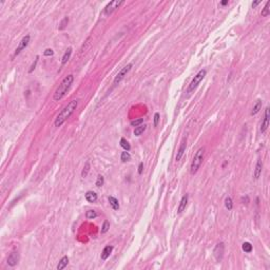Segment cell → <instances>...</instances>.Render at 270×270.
Listing matches in <instances>:
<instances>
[{
	"label": "cell",
	"instance_id": "obj_1",
	"mask_svg": "<svg viewBox=\"0 0 270 270\" xmlns=\"http://www.w3.org/2000/svg\"><path fill=\"white\" fill-rule=\"evenodd\" d=\"M77 106H78V99H74V100L70 101V102L62 109L61 112L57 115V117H56L55 121H54L55 127H60L68 118L71 117V115L74 113V111L76 110Z\"/></svg>",
	"mask_w": 270,
	"mask_h": 270
},
{
	"label": "cell",
	"instance_id": "obj_2",
	"mask_svg": "<svg viewBox=\"0 0 270 270\" xmlns=\"http://www.w3.org/2000/svg\"><path fill=\"white\" fill-rule=\"evenodd\" d=\"M73 81H74V76L72 74L65 76V78H63V80L60 82L59 87L56 89L55 93H54V100L59 101L60 99H62V98L65 97V95L68 93L69 89L71 88Z\"/></svg>",
	"mask_w": 270,
	"mask_h": 270
},
{
	"label": "cell",
	"instance_id": "obj_3",
	"mask_svg": "<svg viewBox=\"0 0 270 270\" xmlns=\"http://www.w3.org/2000/svg\"><path fill=\"white\" fill-rule=\"evenodd\" d=\"M204 152H205L204 148H201V149L196 151L195 155H194L193 160H192L191 166H190V173H191L192 175L197 172V170L199 169V167L202 165L203 160H204Z\"/></svg>",
	"mask_w": 270,
	"mask_h": 270
},
{
	"label": "cell",
	"instance_id": "obj_4",
	"mask_svg": "<svg viewBox=\"0 0 270 270\" xmlns=\"http://www.w3.org/2000/svg\"><path fill=\"white\" fill-rule=\"evenodd\" d=\"M206 73H207L206 70H201V71L194 76V78L192 79V81L190 82V85H189L188 89H187V93H188V94L192 93V92L197 88V86L199 85V82L202 81L203 79H204V77L206 76Z\"/></svg>",
	"mask_w": 270,
	"mask_h": 270
},
{
	"label": "cell",
	"instance_id": "obj_5",
	"mask_svg": "<svg viewBox=\"0 0 270 270\" xmlns=\"http://www.w3.org/2000/svg\"><path fill=\"white\" fill-rule=\"evenodd\" d=\"M124 3V1H117V0H115V1H111V2H109V3L104 7V11H102V13H101V15L104 17L107 16H110L111 14L113 13L114 11L116 10V9H118V7H121V4Z\"/></svg>",
	"mask_w": 270,
	"mask_h": 270
},
{
	"label": "cell",
	"instance_id": "obj_6",
	"mask_svg": "<svg viewBox=\"0 0 270 270\" xmlns=\"http://www.w3.org/2000/svg\"><path fill=\"white\" fill-rule=\"evenodd\" d=\"M132 65H133L132 63H128L127 65H125L124 68H123L121 71L118 72L117 75L115 76V78H114V80H113V85L114 86H117L118 83H119V82H121V80L125 78V76H126V75H127L128 73L130 72L131 69H132Z\"/></svg>",
	"mask_w": 270,
	"mask_h": 270
},
{
	"label": "cell",
	"instance_id": "obj_7",
	"mask_svg": "<svg viewBox=\"0 0 270 270\" xmlns=\"http://www.w3.org/2000/svg\"><path fill=\"white\" fill-rule=\"evenodd\" d=\"M30 35H26L24 36L22 39H21V41L19 42V44H18V46H17V49L15 50V53H14V57H16L17 55H19L20 53H21V51H23V50L26 49V46H28V44H29L30 42Z\"/></svg>",
	"mask_w": 270,
	"mask_h": 270
},
{
	"label": "cell",
	"instance_id": "obj_8",
	"mask_svg": "<svg viewBox=\"0 0 270 270\" xmlns=\"http://www.w3.org/2000/svg\"><path fill=\"white\" fill-rule=\"evenodd\" d=\"M224 251H225L224 243H218V244L216 245V247L214 248V251H213V253H214V257H215V260H216V262H221V261L223 260V257H224Z\"/></svg>",
	"mask_w": 270,
	"mask_h": 270
},
{
	"label": "cell",
	"instance_id": "obj_9",
	"mask_svg": "<svg viewBox=\"0 0 270 270\" xmlns=\"http://www.w3.org/2000/svg\"><path fill=\"white\" fill-rule=\"evenodd\" d=\"M269 121H270V110L269 108L267 107L265 109V116H264V121L262 123V126H261V132L264 133L266 132L267 128L269 127Z\"/></svg>",
	"mask_w": 270,
	"mask_h": 270
},
{
	"label": "cell",
	"instance_id": "obj_10",
	"mask_svg": "<svg viewBox=\"0 0 270 270\" xmlns=\"http://www.w3.org/2000/svg\"><path fill=\"white\" fill-rule=\"evenodd\" d=\"M18 261H19V254H18V252H12L9 255V257H7V265L11 267H14L15 265H17Z\"/></svg>",
	"mask_w": 270,
	"mask_h": 270
},
{
	"label": "cell",
	"instance_id": "obj_11",
	"mask_svg": "<svg viewBox=\"0 0 270 270\" xmlns=\"http://www.w3.org/2000/svg\"><path fill=\"white\" fill-rule=\"evenodd\" d=\"M186 147H187V140H186V138L182 141V145H180V147H179L178 151H177V154H176V157L175 160L176 162H178V160H182V155L185 154V151H186Z\"/></svg>",
	"mask_w": 270,
	"mask_h": 270
},
{
	"label": "cell",
	"instance_id": "obj_12",
	"mask_svg": "<svg viewBox=\"0 0 270 270\" xmlns=\"http://www.w3.org/2000/svg\"><path fill=\"white\" fill-rule=\"evenodd\" d=\"M262 168H263L262 160H259L257 163V166H255V169H254V172H253V177L255 179L260 178L261 174H262Z\"/></svg>",
	"mask_w": 270,
	"mask_h": 270
},
{
	"label": "cell",
	"instance_id": "obj_13",
	"mask_svg": "<svg viewBox=\"0 0 270 270\" xmlns=\"http://www.w3.org/2000/svg\"><path fill=\"white\" fill-rule=\"evenodd\" d=\"M112 251H113V246H107V247L104 248V250H102V252H101V260L102 261H106L108 259V257H110V254L112 253Z\"/></svg>",
	"mask_w": 270,
	"mask_h": 270
},
{
	"label": "cell",
	"instance_id": "obj_14",
	"mask_svg": "<svg viewBox=\"0 0 270 270\" xmlns=\"http://www.w3.org/2000/svg\"><path fill=\"white\" fill-rule=\"evenodd\" d=\"M187 203H188V194H186L182 197L180 199V203H179V206L177 208V212L178 213H182L184 210L186 209V206H187Z\"/></svg>",
	"mask_w": 270,
	"mask_h": 270
},
{
	"label": "cell",
	"instance_id": "obj_15",
	"mask_svg": "<svg viewBox=\"0 0 270 270\" xmlns=\"http://www.w3.org/2000/svg\"><path fill=\"white\" fill-rule=\"evenodd\" d=\"M86 199L89 203H95L97 201V194L93 191H88L86 193Z\"/></svg>",
	"mask_w": 270,
	"mask_h": 270
},
{
	"label": "cell",
	"instance_id": "obj_16",
	"mask_svg": "<svg viewBox=\"0 0 270 270\" xmlns=\"http://www.w3.org/2000/svg\"><path fill=\"white\" fill-rule=\"evenodd\" d=\"M69 264V257H67V255H65V257H61V260L59 261L58 265H57V269L58 270H61L63 269V268H65L67 267V265Z\"/></svg>",
	"mask_w": 270,
	"mask_h": 270
},
{
	"label": "cell",
	"instance_id": "obj_17",
	"mask_svg": "<svg viewBox=\"0 0 270 270\" xmlns=\"http://www.w3.org/2000/svg\"><path fill=\"white\" fill-rule=\"evenodd\" d=\"M261 109H262V100H261V99H257V102H255V104L253 106V109H252V111H251V115H255V114H257L259 112H260Z\"/></svg>",
	"mask_w": 270,
	"mask_h": 270
},
{
	"label": "cell",
	"instance_id": "obj_18",
	"mask_svg": "<svg viewBox=\"0 0 270 270\" xmlns=\"http://www.w3.org/2000/svg\"><path fill=\"white\" fill-rule=\"evenodd\" d=\"M71 54H72V48H69L67 51H65V53L63 54V56H62V60H61V65H65L67 62H68V60L70 59V57H71Z\"/></svg>",
	"mask_w": 270,
	"mask_h": 270
},
{
	"label": "cell",
	"instance_id": "obj_19",
	"mask_svg": "<svg viewBox=\"0 0 270 270\" xmlns=\"http://www.w3.org/2000/svg\"><path fill=\"white\" fill-rule=\"evenodd\" d=\"M109 203H110V205L112 206V208H113L114 210H118V209H119V203H118V201L115 199V197L109 196Z\"/></svg>",
	"mask_w": 270,
	"mask_h": 270
},
{
	"label": "cell",
	"instance_id": "obj_20",
	"mask_svg": "<svg viewBox=\"0 0 270 270\" xmlns=\"http://www.w3.org/2000/svg\"><path fill=\"white\" fill-rule=\"evenodd\" d=\"M269 14H270V1H267L264 9L262 10L261 15H262V17H266V16H268Z\"/></svg>",
	"mask_w": 270,
	"mask_h": 270
},
{
	"label": "cell",
	"instance_id": "obj_21",
	"mask_svg": "<svg viewBox=\"0 0 270 270\" xmlns=\"http://www.w3.org/2000/svg\"><path fill=\"white\" fill-rule=\"evenodd\" d=\"M147 126L146 125H143V126H138V127L135 128V130H134V135H136V136H139L140 134H143V132H145V130H146Z\"/></svg>",
	"mask_w": 270,
	"mask_h": 270
},
{
	"label": "cell",
	"instance_id": "obj_22",
	"mask_svg": "<svg viewBox=\"0 0 270 270\" xmlns=\"http://www.w3.org/2000/svg\"><path fill=\"white\" fill-rule=\"evenodd\" d=\"M121 160L123 163H127V162H129V160H131V155H130V153H129V151H124V152L121 153Z\"/></svg>",
	"mask_w": 270,
	"mask_h": 270
},
{
	"label": "cell",
	"instance_id": "obj_23",
	"mask_svg": "<svg viewBox=\"0 0 270 270\" xmlns=\"http://www.w3.org/2000/svg\"><path fill=\"white\" fill-rule=\"evenodd\" d=\"M242 249H243V251H245V252H247V253H250L253 248H252V245H251L250 243H248V242H245L244 244H243V246H242Z\"/></svg>",
	"mask_w": 270,
	"mask_h": 270
},
{
	"label": "cell",
	"instance_id": "obj_24",
	"mask_svg": "<svg viewBox=\"0 0 270 270\" xmlns=\"http://www.w3.org/2000/svg\"><path fill=\"white\" fill-rule=\"evenodd\" d=\"M121 146L124 148L125 151H130V149H131L130 143H128L127 139H125V138H121Z\"/></svg>",
	"mask_w": 270,
	"mask_h": 270
},
{
	"label": "cell",
	"instance_id": "obj_25",
	"mask_svg": "<svg viewBox=\"0 0 270 270\" xmlns=\"http://www.w3.org/2000/svg\"><path fill=\"white\" fill-rule=\"evenodd\" d=\"M225 206H226V208L228 209V210H232V208H233V203H232V199H231V197H226V199H225Z\"/></svg>",
	"mask_w": 270,
	"mask_h": 270
},
{
	"label": "cell",
	"instance_id": "obj_26",
	"mask_svg": "<svg viewBox=\"0 0 270 270\" xmlns=\"http://www.w3.org/2000/svg\"><path fill=\"white\" fill-rule=\"evenodd\" d=\"M109 229H110V223H109V221H104V225H102V227H101L100 232L102 234H104V233H107L108 231H109Z\"/></svg>",
	"mask_w": 270,
	"mask_h": 270
},
{
	"label": "cell",
	"instance_id": "obj_27",
	"mask_svg": "<svg viewBox=\"0 0 270 270\" xmlns=\"http://www.w3.org/2000/svg\"><path fill=\"white\" fill-rule=\"evenodd\" d=\"M97 216V213L94 211V210H89V211L86 212V217L89 218V220H93Z\"/></svg>",
	"mask_w": 270,
	"mask_h": 270
},
{
	"label": "cell",
	"instance_id": "obj_28",
	"mask_svg": "<svg viewBox=\"0 0 270 270\" xmlns=\"http://www.w3.org/2000/svg\"><path fill=\"white\" fill-rule=\"evenodd\" d=\"M89 171H90V163L89 162H87L85 165V167H83V170H82L81 172V176L82 177H86V176L88 175Z\"/></svg>",
	"mask_w": 270,
	"mask_h": 270
},
{
	"label": "cell",
	"instance_id": "obj_29",
	"mask_svg": "<svg viewBox=\"0 0 270 270\" xmlns=\"http://www.w3.org/2000/svg\"><path fill=\"white\" fill-rule=\"evenodd\" d=\"M68 22H69V18L68 17H65L63 19L61 20V22H60V26H59V31H62L63 29H65V26H68Z\"/></svg>",
	"mask_w": 270,
	"mask_h": 270
},
{
	"label": "cell",
	"instance_id": "obj_30",
	"mask_svg": "<svg viewBox=\"0 0 270 270\" xmlns=\"http://www.w3.org/2000/svg\"><path fill=\"white\" fill-rule=\"evenodd\" d=\"M38 59H39V56H36L35 60H34V62L32 63V65H31V68H30V70H29V73H32V72L36 69V65H37V62H38Z\"/></svg>",
	"mask_w": 270,
	"mask_h": 270
},
{
	"label": "cell",
	"instance_id": "obj_31",
	"mask_svg": "<svg viewBox=\"0 0 270 270\" xmlns=\"http://www.w3.org/2000/svg\"><path fill=\"white\" fill-rule=\"evenodd\" d=\"M143 121V118H139V119H135V121H132L130 123L131 126H133V127H138V126H140V124Z\"/></svg>",
	"mask_w": 270,
	"mask_h": 270
},
{
	"label": "cell",
	"instance_id": "obj_32",
	"mask_svg": "<svg viewBox=\"0 0 270 270\" xmlns=\"http://www.w3.org/2000/svg\"><path fill=\"white\" fill-rule=\"evenodd\" d=\"M102 185H104V177L101 175H98L97 180H96V186H97V187H101Z\"/></svg>",
	"mask_w": 270,
	"mask_h": 270
},
{
	"label": "cell",
	"instance_id": "obj_33",
	"mask_svg": "<svg viewBox=\"0 0 270 270\" xmlns=\"http://www.w3.org/2000/svg\"><path fill=\"white\" fill-rule=\"evenodd\" d=\"M158 123H160V113H155L154 114V124H153V126L157 127Z\"/></svg>",
	"mask_w": 270,
	"mask_h": 270
},
{
	"label": "cell",
	"instance_id": "obj_34",
	"mask_svg": "<svg viewBox=\"0 0 270 270\" xmlns=\"http://www.w3.org/2000/svg\"><path fill=\"white\" fill-rule=\"evenodd\" d=\"M53 54H54V52H53L52 49H48L43 52V55L44 56H53Z\"/></svg>",
	"mask_w": 270,
	"mask_h": 270
},
{
	"label": "cell",
	"instance_id": "obj_35",
	"mask_svg": "<svg viewBox=\"0 0 270 270\" xmlns=\"http://www.w3.org/2000/svg\"><path fill=\"white\" fill-rule=\"evenodd\" d=\"M143 163H140L139 166H138V174H143Z\"/></svg>",
	"mask_w": 270,
	"mask_h": 270
},
{
	"label": "cell",
	"instance_id": "obj_36",
	"mask_svg": "<svg viewBox=\"0 0 270 270\" xmlns=\"http://www.w3.org/2000/svg\"><path fill=\"white\" fill-rule=\"evenodd\" d=\"M261 2H262V1H255V2H253V3H252V7H255L257 5H259Z\"/></svg>",
	"mask_w": 270,
	"mask_h": 270
},
{
	"label": "cell",
	"instance_id": "obj_37",
	"mask_svg": "<svg viewBox=\"0 0 270 270\" xmlns=\"http://www.w3.org/2000/svg\"><path fill=\"white\" fill-rule=\"evenodd\" d=\"M222 5H226V4H228V0H225V1H222L221 2Z\"/></svg>",
	"mask_w": 270,
	"mask_h": 270
}]
</instances>
